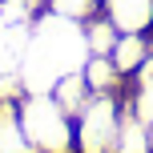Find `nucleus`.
<instances>
[{
    "instance_id": "6e6552de",
    "label": "nucleus",
    "mask_w": 153,
    "mask_h": 153,
    "mask_svg": "<svg viewBox=\"0 0 153 153\" xmlns=\"http://www.w3.org/2000/svg\"><path fill=\"white\" fill-rule=\"evenodd\" d=\"M85 28V45H89V53H97V56H109L113 53V45H117V24L109 20L105 12H97V16H89V20L81 24Z\"/></svg>"
},
{
    "instance_id": "1a4fd4ad",
    "label": "nucleus",
    "mask_w": 153,
    "mask_h": 153,
    "mask_svg": "<svg viewBox=\"0 0 153 153\" xmlns=\"http://www.w3.org/2000/svg\"><path fill=\"white\" fill-rule=\"evenodd\" d=\"M48 12L56 16H69V20H89V16L101 12V0H48Z\"/></svg>"
},
{
    "instance_id": "9b49d317",
    "label": "nucleus",
    "mask_w": 153,
    "mask_h": 153,
    "mask_svg": "<svg viewBox=\"0 0 153 153\" xmlns=\"http://www.w3.org/2000/svg\"><path fill=\"white\" fill-rule=\"evenodd\" d=\"M149 36H153V32H149Z\"/></svg>"
},
{
    "instance_id": "423d86ee",
    "label": "nucleus",
    "mask_w": 153,
    "mask_h": 153,
    "mask_svg": "<svg viewBox=\"0 0 153 153\" xmlns=\"http://www.w3.org/2000/svg\"><path fill=\"white\" fill-rule=\"evenodd\" d=\"M48 93H53V101H56V105H61L69 117H76V113H81V109L93 101V89H89V81H85L81 69H76V73H65Z\"/></svg>"
},
{
    "instance_id": "20e7f679",
    "label": "nucleus",
    "mask_w": 153,
    "mask_h": 153,
    "mask_svg": "<svg viewBox=\"0 0 153 153\" xmlns=\"http://www.w3.org/2000/svg\"><path fill=\"white\" fill-rule=\"evenodd\" d=\"M109 56H113V65L125 73V81H129V76H137L145 69V61L153 56V36L149 32H121Z\"/></svg>"
},
{
    "instance_id": "9d476101",
    "label": "nucleus",
    "mask_w": 153,
    "mask_h": 153,
    "mask_svg": "<svg viewBox=\"0 0 153 153\" xmlns=\"http://www.w3.org/2000/svg\"><path fill=\"white\" fill-rule=\"evenodd\" d=\"M149 133H153V125H149Z\"/></svg>"
},
{
    "instance_id": "f03ea898",
    "label": "nucleus",
    "mask_w": 153,
    "mask_h": 153,
    "mask_svg": "<svg viewBox=\"0 0 153 153\" xmlns=\"http://www.w3.org/2000/svg\"><path fill=\"white\" fill-rule=\"evenodd\" d=\"M121 97H93L81 113L73 117V141L76 153H113L117 129H121Z\"/></svg>"
},
{
    "instance_id": "7ed1b4c3",
    "label": "nucleus",
    "mask_w": 153,
    "mask_h": 153,
    "mask_svg": "<svg viewBox=\"0 0 153 153\" xmlns=\"http://www.w3.org/2000/svg\"><path fill=\"white\" fill-rule=\"evenodd\" d=\"M117 32H153V0H101Z\"/></svg>"
},
{
    "instance_id": "39448f33",
    "label": "nucleus",
    "mask_w": 153,
    "mask_h": 153,
    "mask_svg": "<svg viewBox=\"0 0 153 153\" xmlns=\"http://www.w3.org/2000/svg\"><path fill=\"white\" fill-rule=\"evenodd\" d=\"M0 153H36L20 121V97L0 101Z\"/></svg>"
},
{
    "instance_id": "0eeeda50",
    "label": "nucleus",
    "mask_w": 153,
    "mask_h": 153,
    "mask_svg": "<svg viewBox=\"0 0 153 153\" xmlns=\"http://www.w3.org/2000/svg\"><path fill=\"white\" fill-rule=\"evenodd\" d=\"M113 153H153V133H149V125L137 121L129 109L121 113V129H117Z\"/></svg>"
},
{
    "instance_id": "f257e3e1",
    "label": "nucleus",
    "mask_w": 153,
    "mask_h": 153,
    "mask_svg": "<svg viewBox=\"0 0 153 153\" xmlns=\"http://www.w3.org/2000/svg\"><path fill=\"white\" fill-rule=\"evenodd\" d=\"M20 121H24V133H28L36 153H76L73 117L53 101V93H24Z\"/></svg>"
}]
</instances>
